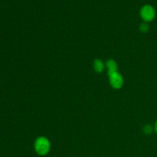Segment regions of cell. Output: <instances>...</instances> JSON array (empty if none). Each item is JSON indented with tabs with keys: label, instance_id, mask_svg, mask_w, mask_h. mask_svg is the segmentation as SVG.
I'll list each match as a JSON object with an SVG mask.
<instances>
[{
	"label": "cell",
	"instance_id": "1",
	"mask_svg": "<svg viewBox=\"0 0 157 157\" xmlns=\"http://www.w3.org/2000/svg\"><path fill=\"white\" fill-rule=\"evenodd\" d=\"M35 150L39 156H45L51 150V143L44 136H40L35 142Z\"/></svg>",
	"mask_w": 157,
	"mask_h": 157
},
{
	"label": "cell",
	"instance_id": "2",
	"mask_svg": "<svg viewBox=\"0 0 157 157\" xmlns=\"http://www.w3.org/2000/svg\"><path fill=\"white\" fill-rule=\"evenodd\" d=\"M140 15L145 21H150L154 19L156 12L153 6L147 5L142 7L140 10Z\"/></svg>",
	"mask_w": 157,
	"mask_h": 157
},
{
	"label": "cell",
	"instance_id": "3",
	"mask_svg": "<svg viewBox=\"0 0 157 157\" xmlns=\"http://www.w3.org/2000/svg\"><path fill=\"white\" fill-rule=\"evenodd\" d=\"M109 81L112 87L115 89H120L123 87L124 79L123 77L118 72L109 75Z\"/></svg>",
	"mask_w": 157,
	"mask_h": 157
},
{
	"label": "cell",
	"instance_id": "6",
	"mask_svg": "<svg viewBox=\"0 0 157 157\" xmlns=\"http://www.w3.org/2000/svg\"><path fill=\"white\" fill-rule=\"evenodd\" d=\"M150 29V26L147 22H144L140 25V30L142 32H147Z\"/></svg>",
	"mask_w": 157,
	"mask_h": 157
},
{
	"label": "cell",
	"instance_id": "7",
	"mask_svg": "<svg viewBox=\"0 0 157 157\" xmlns=\"http://www.w3.org/2000/svg\"><path fill=\"white\" fill-rule=\"evenodd\" d=\"M144 132L145 134H151L152 132H153V127H152V126L150 125H147L144 127Z\"/></svg>",
	"mask_w": 157,
	"mask_h": 157
},
{
	"label": "cell",
	"instance_id": "5",
	"mask_svg": "<svg viewBox=\"0 0 157 157\" xmlns=\"http://www.w3.org/2000/svg\"><path fill=\"white\" fill-rule=\"evenodd\" d=\"M94 68L97 73H101L104 69V64L101 59H96L94 61Z\"/></svg>",
	"mask_w": 157,
	"mask_h": 157
},
{
	"label": "cell",
	"instance_id": "8",
	"mask_svg": "<svg viewBox=\"0 0 157 157\" xmlns=\"http://www.w3.org/2000/svg\"><path fill=\"white\" fill-rule=\"evenodd\" d=\"M154 129H155V131H156V133H157V121H156V124H155V127H154Z\"/></svg>",
	"mask_w": 157,
	"mask_h": 157
},
{
	"label": "cell",
	"instance_id": "4",
	"mask_svg": "<svg viewBox=\"0 0 157 157\" xmlns=\"http://www.w3.org/2000/svg\"><path fill=\"white\" fill-rule=\"evenodd\" d=\"M106 67L107 69V73L108 75L117 72V64L116 61L113 59H109L106 63Z\"/></svg>",
	"mask_w": 157,
	"mask_h": 157
}]
</instances>
